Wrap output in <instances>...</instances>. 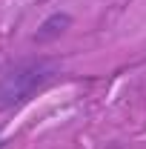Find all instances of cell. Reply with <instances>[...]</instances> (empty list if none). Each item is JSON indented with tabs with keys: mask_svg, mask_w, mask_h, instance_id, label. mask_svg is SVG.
<instances>
[{
	"mask_svg": "<svg viewBox=\"0 0 146 149\" xmlns=\"http://www.w3.org/2000/svg\"><path fill=\"white\" fill-rule=\"evenodd\" d=\"M57 77V63L46 57H26L0 69V112H12L29 103L43 86Z\"/></svg>",
	"mask_w": 146,
	"mask_h": 149,
	"instance_id": "obj_1",
	"label": "cell"
},
{
	"mask_svg": "<svg viewBox=\"0 0 146 149\" xmlns=\"http://www.w3.org/2000/svg\"><path fill=\"white\" fill-rule=\"evenodd\" d=\"M3 146H6V141H3V138H0V149H3Z\"/></svg>",
	"mask_w": 146,
	"mask_h": 149,
	"instance_id": "obj_3",
	"label": "cell"
},
{
	"mask_svg": "<svg viewBox=\"0 0 146 149\" xmlns=\"http://www.w3.org/2000/svg\"><path fill=\"white\" fill-rule=\"evenodd\" d=\"M69 26H72V15H66V12H55V15H49V17L37 26V32H35V37H32V40H35V43H49V40H57V37L63 35Z\"/></svg>",
	"mask_w": 146,
	"mask_h": 149,
	"instance_id": "obj_2",
	"label": "cell"
}]
</instances>
